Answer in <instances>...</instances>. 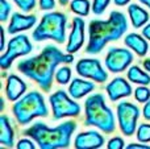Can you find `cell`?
<instances>
[{"instance_id": "obj_36", "label": "cell", "mask_w": 150, "mask_h": 149, "mask_svg": "<svg viewBox=\"0 0 150 149\" xmlns=\"http://www.w3.org/2000/svg\"><path fill=\"white\" fill-rule=\"evenodd\" d=\"M129 1L130 0H115V4H116L117 7H122V5H127Z\"/></svg>"}, {"instance_id": "obj_39", "label": "cell", "mask_w": 150, "mask_h": 149, "mask_svg": "<svg viewBox=\"0 0 150 149\" xmlns=\"http://www.w3.org/2000/svg\"><path fill=\"white\" fill-rule=\"evenodd\" d=\"M67 1H69V0H59V4L65 5V4H67Z\"/></svg>"}, {"instance_id": "obj_18", "label": "cell", "mask_w": 150, "mask_h": 149, "mask_svg": "<svg viewBox=\"0 0 150 149\" xmlns=\"http://www.w3.org/2000/svg\"><path fill=\"white\" fill-rule=\"evenodd\" d=\"M93 89H95V84L92 82L75 78L69 86V94L74 99H80V98L86 96L87 94H90L91 91H93Z\"/></svg>"}, {"instance_id": "obj_5", "label": "cell", "mask_w": 150, "mask_h": 149, "mask_svg": "<svg viewBox=\"0 0 150 149\" xmlns=\"http://www.w3.org/2000/svg\"><path fill=\"white\" fill-rule=\"evenodd\" d=\"M12 112L17 123L25 126L34 118H46L47 107L45 104L44 96L38 91H30L21 99L16 100L12 107Z\"/></svg>"}, {"instance_id": "obj_1", "label": "cell", "mask_w": 150, "mask_h": 149, "mask_svg": "<svg viewBox=\"0 0 150 149\" xmlns=\"http://www.w3.org/2000/svg\"><path fill=\"white\" fill-rule=\"evenodd\" d=\"M73 61V53L63 54L58 48L47 45L38 55L20 61L17 63V69L24 75L33 79L44 91H50L57 66L61 63H71Z\"/></svg>"}, {"instance_id": "obj_11", "label": "cell", "mask_w": 150, "mask_h": 149, "mask_svg": "<svg viewBox=\"0 0 150 149\" xmlns=\"http://www.w3.org/2000/svg\"><path fill=\"white\" fill-rule=\"evenodd\" d=\"M133 62V54L130 50L122 48H111L105 55V67L111 73H121L127 70Z\"/></svg>"}, {"instance_id": "obj_32", "label": "cell", "mask_w": 150, "mask_h": 149, "mask_svg": "<svg viewBox=\"0 0 150 149\" xmlns=\"http://www.w3.org/2000/svg\"><path fill=\"white\" fill-rule=\"evenodd\" d=\"M144 118H145L146 120H150V99L145 103V106H144Z\"/></svg>"}, {"instance_id": "obj_27", "label": "cell", "mask_w": 150, "mask_h": 149, "mask_svg": "<svg viewBox=\"0 0 150 149\" xmlns=\"http://www.w3.org/2000/svg\"><path fill=\"white\" fill-rule=\"evenodd\" d=\"M13 1L24 12H30L36 7V0H13Z\"/></svg>"}, {"instance_id": "obj_8", "label": "cell", "mask_w": 150, "mask_h": 149, "mask_svg": "<svg viewBox=\"0 0 150 149\" xmlns=\"http://www.w3.org/2000/svg\"><path fill=\"white\" fill-rule=\"evenodd\" d=\"M32 50H33V46H32L28 37L25 34H17L8 42L7 49L4 50V53L0 57V66L3 70H7L11 67L12 62L16 58L29 54Z\"/></svg>"}, {"instance_id": "obj_29", "label": "cell", "mask_w": 150, "mask_h": 149, "mask_svg": "<svg viewBox=\"0 0 150 149\" xmlns=\"http://www.w3.org/2000/svg\"><path fill=\"white\" fill-rule=\"evenodd\" d=\"M124 147H125V143L121 137H113L107 144V148L108 149H122Z\"/></svg>"}, {"instance_id": "obj_28", "label": "cell", "mask_w": 150, "mask_h": 149, "mask_svg": "<svg viewBox=\"0 0 150 149\" xmlns=\"http://www.w3.org/2000/svg\"><path fill=\"white\" fill-rule=\"evenodd\" d=\"M11 4L7 1V0H0V20L5 21L8 18V15L11 13Z\"/></svg>"}, {"instance_id": "obj_9", "label": "cell", "mask_w": 150, "mask_h": 149, "mask_svg": "<svg viewBox=\"0 0 150 149\" xmlns=\"http://www.w3.org/2000/svg\"><path fill=\"white\" fill-rule=\"evenodd\" d=\"M140 110L130 102H120L117 104V120L119 127L125 136H132L137 128Z\"/></svg>"}, {"instance_id": "obj_22", "label": "cell", "mask_w": 150, "mask_h": 149, "mask_svg": "<svg viewBox=\"0 0 150 149\" xmlns=\"http://www.w3.org/2000/svg\"><path fill=\"white\" fill-rule=\"evenodd\" d=\"M90 0H73L70 3V9L78 16H87L90 13Z\"/></svg>"}, {"instance_id": "obj_35", "label": "cell", "mask_w": 150, "mask_h": 149, "mask_svg": "<svg viewBox=\"0 0 150 149\" xmlns=\"http://www.w3.org/2000/svg\"><path fill=\"white\" fill-rule=\"evenodd\" d=\"M0 31H1V46H0V50L4 52L5 50V32L3 29V26H0Z\"/></svg>"}, {"instance_id": "obj_3", "label": "cell", "mask_w": 150, "mask_h": 149, "mask_svg": "<svg viewBox=\"0 0 150 149\" xmlns=\"http://www.w3.org/2000/svg\"><path fill=\"white\" fill-rule=\"evenodd\" d=\"M76 129L75 121H65L55 128H50L45 123H34L24 131V135L32 137L41 149H61L71 144V136Z\"/></svg>"}, {"instance_id": "obj_38", "label": "cell", "mask_w": 150, "mask_h": 149, "mask_svg": "<svg viewBox=\"0 0 150 149\" xmlns=\"http://www.w3.org/2000/svg\"><path fill=\"white\" fill-rule=\"evenodd\" d=\"M140 3H142L144 5H146V7L150 8V0H140Z\"/></svg>"}, {"instance_id": "obj_10", "label": "cell", "mask_w": 150, "mask_h": 149, "mask_svg": "<svg viewBox=\"0 0 150 149\" xmlns=\"http://www.w3.org/2000/svg\"><path fill=\"white\" fill-rule=\"evenodd\" d=\"M76 73L83 78L91 79V81L103 83L108 79V74L103 69L100 61L95 58H83L76 62Z\"/></svg>"}, {"instance_id": "obj_20", "label": "cell", "mask_w": 150, "mask_h": 149, "mask_svg": "<svg viewBox=\"0 0 150 149\" xmlns=\"http://www.w3.org/2000/svg\"><path fill=\"white\" fill-rule=\"evenodd\" d=\"M128 15L132 21L133 28H142L149 21V13L137 4H130L128 7Z\"/></svg>"}, {"instance_id": "obj_2", "label": "cell", "mask_w": 150, "mask_h": 149, "mask_svg": "<svg viewBox=\"0 0 150 149\" xmlns=\"http://www.w3.org/2000/svg\"><path fill=\"white\" fill-rule=\"evenodd\" d=\"M128 29V20L125 15L119 11H112L107 20L90 21L88 25V44L86 53L98 54L111 41H117Z\"/></svg>"}, {"instance_id": "obj_15", "label": "cell", "mask_w": 150, "mask_h": 149, "mask_svg": "<svg viewBox=\"0 0 150 149\" xmlns=\"http://www.w3.org/2000/svg\"><path fill=\"white\" fill-rule=\"evenodd\" d=\"M36 21L37 17L34 15H21V13L16 12L11 17L8 32H9V34H16L21 31H28V29L33 28Z\"/></svg>"}, {"instance_id": "obj_13", "label": "cell", "mask_w": 150, "mask_h": 149, "mask_svg": "<svg viewBox=\"0 0 150 149\" xmlns=\"http://www.w3.org/2000/svg\"><path fill=\"white\" fill-rule=\"evenodd\" d=\"M105 91L108 94L109 100L112 102H117L121 98H127L132 95V87H130L129 82L127 79L121 78V77H117L113 81H111L105 87Z\"/></svg>"}, {"instance_id": "obj_17", "label": "cell", "mask_w": 150, "mask_h": 149, "mask_svg": "<svg viewBox=\"0 0 150 149\" xmlns=\"http://www.w3.org/2000/svg\"><path fill=\"white\" fill-rule=\"evenodd\" d=\"M124 44L129 49H132L137 55H140V57H144L148 53V49H149L148 41L138 33L127 34V37L124 38Z\"/></svg>"}, {"instance_id": "obj_16", "label": "cell", "mask_w": 150, "mask_h": 149, "mask_svg": "<svg viewBox=\"0 0 150 149\" xmlns=\"http://www.w3.org/2000/svg\"><path fill=\"white\" fill-rule=\"evenodd\" d=\"M26 91V83L20 78V77L11 74L7 79V84H5V95L11 102H16L24 95Z\"/></svg>"}, {"instance_id": "obj_34", "label": "cell", "mask_w": 150, "mask_h": 149, "mask_svg": "<svg viewBox=\"0 0 150 149\" xmlns=\"http://www.w3.org/2000/svg\"><path fill=\"white\" fill-rule=\"evenodd\" d=\"M142 36L150 41V23L148 25H145V28H142Z\"/></svg>"}, {"instance_id": "obj_37", "label": "cell", "mask_w": 150, "mask_h": 149, "mask_svg": "<svg viewBox=\"0 0 150 149\" xmlns=\"http://www.w3.org/2000/svg\"><path fill=\"white\" fill-rule=\"evenodd\" d=\"M144 67H145V70H148L150 73V60H145V61H144Z\"/></svg>"}, {"instance_id": "obj_26", "label": "cell", "mask_w": 150, "mask_h": 149, "mask_svg": "<svg viewBox=\"0 0 150 149\" xmlns=\"http://www.w3.org/2000/svg\"><path fill=\"white\" fill-rule=\"evenodd\" d=\"M109 3H111V0H93L92 12L95 13V15H101V13H104V11L107 9Z\"/></svg>"}, {"instance_id": "obj_24", "label": "cell", "mask_w": 150, "mask_h": 149, "mask_svg": "<svg viewBox=\"0 0 150 149\" xmlns=\"http://www.w3.org/2000/svg\"><path fill=\"white\" fill-rule=\"evenodd\" d=\"M134 98L137 102L140 103H146L150 99V90L145 84H141L140 87L134 90Z\"/></svg>"}, {"instance_id": "obj_21", "label": "cell", "mask_w": 150, "mask_h": 149, "mask_svg": "<svg viewBox=\"0 0 150 149\" xmlns=\"http://www.w3.org/2000/svg\"><path fill=\"white\" fill-rule=\"evenodd\" d=\"M127 77H128V81H130L132 83H136V84H145V86H148L150 83V75L146 71H144L141 67H138V66H132L128 70Z\"/></svg>"}, {"instance_id": "obj_30", "label": "cell", "mask_w": 150, "mask_h": 149, "mask_svg": "<svg viewBox=\"0 0 150 149\" xmlns=\"http://www.w3.org/2000/svg\"><path fill=\"white\" fill-rule=\"evenodd\" d=\"M33 141L34 140L32 139V140H29V139H21L20 141L17 143V147L18 149H34L36 148V145L33 144Z\"/></svg>"}, {"instance_id": "obj_31", "label": "cell", "mask_w": 150, "mask_h": 149, "mask_svg": "<svg viewBox=\"0 0 150 149\" xmlns=\"http://www.w3.org/2000/svg\"><path fill=\"white\" fill-rule=\"evenodd\" d=\"M54 5H55L54 0H40V7H41V9H45V11L53 9Z\"/></svg>"}, {"instance_id": "obj_7", "label": "cell", "mask_w": 150, "mask_h": 149, "mask_svg": "<svg viewBox=\"0 0 150 149\" xmlns=\"http://www.w3.org/2000/svg\"><path fill=\"white\" fill-rule=\"evenodd\" d=\"M74 99V98H73ZM66 94L63 90H58L50 95V104L53 108V119L59 120L63 118H74L80 114V106Z\"/></svg>"}, {"instance_id": "obj_12", "label": "cell", "mask_w": 150, "mask_h": 149, "mask_svg": "<svg viewBox=\"0 0 150 149\" xmlns=\"http://www.w3.org/2000/svg\"><path fill=\"white\" fill-rule=\"evenodd\" d=\"M84 20L80 17H74L71 33L69 36L66 50L69 53H76L84 44Z\"/></svg>"}, {"instance_id": "obj_25", "label": "cell", "mask_w": 150, "mask_h": 149, "mask_svg": "<svg viewBox=\"0 0 150 149\" xmlns=\"http://www.w3.org/2000/svg\"><path fill=\"white\" fill-rule=\"evenodd\" d=\"M137 139L140 143H150V124H141L137 128Z\"/></svg>"}, {"instance_id": "obj_14", "label": "cell", "mask_w": 150, "mask_h": 149, "mask_svg": "<svg viewBox=\"0 0 150 149\" xmlns=\"http://www.w3.org/2000/svg\"><path fill=\"white\" fill-rule=\"evenodd\" d=\"M104 144V137L99 132L88 131L78 133L74 140V147L76 149H98Z\"/></svg>"}, {"instance_id": "obj_4", "label": "cell", "mask_w": 150, "mask_h": 149, "mask_svg": "<svg viewBox=\"0 0 150 149\" xmlns=\"http://www.w3.org/2000/svg\"><path fill=\"white\" fill-rule=\"evenodd\" d=\"M86 126L96 127L104 133H112L116 129L115 115L105 104V99L101 94H92L84 103Z\"/></svg>"}, {"instance_id": "obj_19", "label": "cell", "mask_w": 150, "mask_h": 149, "mask_svg": "<svg viewBox=\"0 0 150 149\" xmlns=\"http://www.w3.org/2000/svg\"><path fill=\"white\" fill-rule=\"evenodd\" d=\"M0 144L8 148L13 147V144H15L13 128L11 126L9 118L5 115H1V118H0Z\"/></svg>"}, {"instance_id": "obj_33", "label": "cell", "mask_w": 150, "mask_h": 149, "mask_svg": "<svg viewBox=\"0 0 150 149\" xmlns=\"http://www.w3.org/2000/svg\"><path fill=\"white\" fill-rule=\"evenodd\" d=\"M127 149H150V147L144 144H129L127 145Z\"/></svg>"}, {"instance_id": "obj_6", "label": "cell", "mask_w": 150, "mask_h": 149, "mask_svg": "<svg viewBox=\"0 0 150 149\" xmlns=\"http://www.w3.org/2000/svg\"><path fill=\"white\" fill-rule=\"evenodd\" d=\"M66 24L67 17L61 12H50L42 16L41 23L33 32L34 41L53 40L58 44H63L66 40Z\"/></svg>"}, {"instance_id": "obj_23", "label": "cell", "mask_w": 150, "mask_h": 149, "mask_svg": "<svg viewBox=\"0 0 150 149\" xmlns=\"http://www.w3.org/2000/svg\"><path fill=\"white\" fill-rule=\"evenodd\" d=\"M54 78L59 84H67L69 81L71 79V69L69 66H63V67L57 69Z\"/></svg>"}]
</instances>
